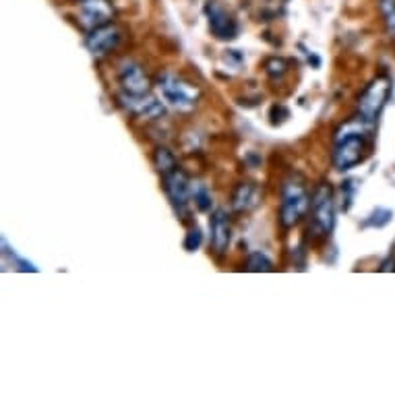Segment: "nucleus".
<instances>
[{
  "instance_id": "1",
  "label": "nucleus",
  "mask_w": 395,
  "mask_h": 395,
  "mask_svg": "<svg viewBox=\"0 0 395 395\" xmlns=\"http://www.w3.org/2000/svg\"><path fill=\"white\" fill-rule=\"evenodd\" d=\"M373 125L364 123L360 116L346 123L340 131L335 132V149H333V166L340 172H348L354 166H358L366 158V141L364 134H368Z\"/></svg>"
},
{
  "instance_id": "2",
  "label": "nucleus",
  "mask_w": 395,
  "mask_h": 395,
  "mask_svg": "<svg viewBox=\"0 0 395 395\" xmlns=\"http://www.w3.org/2000/svg\"><path fill=\"white\" fill-rule=\"evenodd\" d=\"M335 226V203L329 184H319L310 199V228L314 236H329Z\"/></svg>"
},
{
  "instance_id": "3",
  "label": "nucleus",
  "mask_w": 395,
  "mask_h": 395,
  "mask_svg": "<svg viewBox=\"0 0 395 395\" xmlns=\"http://www.w3.org/2000/svg\"><path fill=\"white\" fill-rule=\"evenodd\" d=\"M310 207L308 201L307 188L300 180L290 178L284 182L282 186V203H279V223L284 228H292L296 226L300 218L307 214V209Z\"/></svg>"
},
{
  "instance_id": "4",
  "label": "nucleus",
  "mask_w": 395,
  "mask_h": 395,
  "mask_svg": "<svg viewBox=\"0 0 395 395\" xmlns=\"http://www.w3.org/2000/svg\"><path fill=\"white\" fill-rule=\"evenodd\" d=\"M158 88L162 91V97L178 112H190L199 102V89L172 73H160Z\"/></svg>"
},
{
  "instance_id": "5",
  "label": "nucleus",
  "mask_w": 395,
  "mask_h": 395,
  "mask_svg": "<svg viewBox=\"0 0 395 395\" xmlns=\"http://www.w3.org/2000/svg\"><path fill=\"white\" fill-rule=\"evenodd\" d=\"M389 95H391V81L387 77L373 79L364 88L362 95L358 97V116L364 123H368V125L375 127V123L379 120V116H381V112H383Z\"/></svg>"
},
{
  "instance_id": "6",
  "label": "nucleus",
  "mask_w": 395,
  "mask_h": 395,
  "mask_svg": "<svg viewBox=\"0 0 395 395\" xmlns=\"http://www.w3.org/2000/svg\"><path fill=\"white\" fill-rule=\"evenodd\" d=\"M164 180V190L174 207V212L178 216H184L186 214V207H188V199H190V180L186 172L176 166L174 170L162 174Z\"/></svg>"
},
{
  "instance_id": "7",
  "label": "nucleus",
  "mask_w": 395,
  "mask_h": 395,
  "mask_svg": "<svg viewBox=\"0 0 395 395\" xmlns=\"http://www.w3.org/2000/svg\"><path fill=\"white\" fill-rule=\"evenodd\" d=\"M114 6L110 0H81L77 8V21L83 29H97L112 23Z\"/></svg>"
},
{
  "instance_id": "8",
  "label": "nucleus",
  "mask_w": 395,
  "mask_h": 395,
  "mask_svg": "<svg viewBox=\"0 0 395 395\" xmlns=\"http://www.w3.org/2000/svg\"><path fill=\"white\" fill-rule=\"evenodd\" d=\"M118 99H120V106L137 118H160L164 114V104L151 91L139 93V95L123 91L118 95Z\"/></svg>"
},
{
  "instance_id": "9",
  "label": "nucleus",
  "mask_w": 395,
  "mask_h": 395,
  "mask_svg": "<svg viewBox=\"0 0 395 395\" xmlns=\"http://www.w3.org/2000/svg\"><path fill=\"white\" fill-rule=\"evenodd\" d=\"M118 81L123 85V91L125 93H149L151 91V85H149V79L145 77L143 69L132 62L131 58H125L120 64H118Z\"/></svg>"
},
{
  "instance_id": "10",
  "label": "nucleus",
  "mask_w": 395,
  "mask_h": 395,
  "mask_svg": "<svg viewBox=\"0 0 395 395\" xmlns=\"http://www.w3.org/2000/svg\"><path fill=\"white\" fill-rule=\"evenodd\" d=\"M118 42H120V29L116 25L108 23L97 29H91L88 40H85V46L93 56H104V54L112 52L118 46Z\"/></svg>"
},
{
  "instance_id": "11",
  "label": "nucleus",
  "mask_w": 395,
  "mask_h": 395,
  "mask_svg": "<svg viewBox=\"0 0 395 395\" xmlns=\"http://www.w3.org/2000/svg\"><path fill=\"white\" fill-rule=\"evenodd\" d=\"M207 17H209V29L218 40H234L238 36V23L221 8L220 4L212 2L207 6Z\"/></svg>"
},
{
  "instance_id": "12",
  "label": "nucleus",
  "mask_w": 395,
  "mask_h": 395,
  "mask_svg": "<svg viewBox=\"0 0 395 395\" xmlns=\"http://www.w3.org/2000/svg\"><path fill=\"white\" fill-rule=\"evenodd\" d=\"M209 230H212V249L216 255H223L230 247V220L223 209H216L212 220H209Z\"/></svg>"
},
{
  "instance_id": "13",
  "label": "nucleus",
  "mask_w": 395,
  "mask_h": 395,
  "mask_svg": "<svg viewBox=\"0 0 395 395\" xmlns=\"http://www.w3.org/2000/svg\"><path fill=\"white\" fill-rule=\"evenodd\" d=\"M257 199H259L257 186L251 184V182H240L232 193V207L236 212H249L259 203Z\"/></svg>"
},
{
  "instance_id": "14",
  "label": "nucleus",
  "mask_w": 395,
  "mask_h": 395,
  "mask_svg": "<svg viewBox=\"0 0 395 395\" xmlns=\"http://www.w3.org/2000/svg\"><path fill=\"white\" fill-rule=\"evenodd\" d=\"M190 197L195 199V205L199 207V212L207 214L212 209V195H209V190H207L205 184L190 182Z\"/></svg>"
},
{
  "instance_id": "15",
  "label": "nucleus",
  "mask_w": 395,
  "mask_h": 395,
  "mask_svg": "<svg viewBox=\"0 0 395 395\" xmlns=\"http://www.w3.org/2000/svg\"><path fill=\"white\" fill-rule=\"evenodd\" d=\"M153 166L158 168L160 174H166V172L174 170L178 164H176V158L172 155V151H168L166 147H158L153 151Z\"/></svg>"
},
{
  "instance_id": "16",
  "label": "nucleus",
  "mask_w": 395,
  "mask_h": 395,
  "mask_svg": "<svg viewBox=\"0 0 395 395\" xmlns=\"http://www.w3.org/2000/svg\"><path fill=\"white\" fill-rule=\"evenodd\" d=\"M394 218V214L389 212V209H385V207H377L366 220H364V228H383V226H387L389 221Z\"/></svg>"
},
{
  "instance_id": "17",
  "label": "nucleus",
  "mask_w": 395,
  "mask_h": 395,
  "mask_svg": "<svg viewBox=\"0 0 395 395\" xmlns=\"http://www.w3.org/2000/svg\"><path fill=\"white\" fill-rule=\"evenodd\" d=\"M379 11L383 15L387 32L395 38V0H379Z\"/></svg>"
},
{
  "instance_id": "18",
  "label": "nucleus",
  "mask_w": 395,
  "mask_h": 395,
  "mask_svg": "<svg viewBox=\"0 0 395 395\" xmlns=\"http://www.w3.org/2000/svg\"><path fill=\"white\" fill-rule=\"evenodd\" d=\"M247 271H273V263L263 253H251L247 257Z\"/></svg>"
},
{
  "instance_id": "19",
  "label": "nucleus",
  "mask_w": 395,
  "mask_h": 395,
  "mask_svg": "<svg viewBox=\"0 0 395 395\" xmlns=\"http://www.w3.org/2000/svg\"><path fill=\"white\" fill-rule=\"evenodd\" d=\"M201 242H203L201 228H199V226H190L188 232H186V238H184V249H186L188 253H193V251H197V249L201 247Z\"/></svg>"
},
{
  "instance_id": "20",
  "label": "nucleus",
  "mask_w": 395,
  "mask_h": 395,
  "mask_svg": "<svg viewBox=\"0 0 395 395\" xmlns=\"http://www.w3.org/2000/svg\"><path fill=\"white\" fill-rule=\"evenodd\" d=\"M265 71H267V75L269 77H282L284 73H286V62L282 60V58H269L267 60V64H265Z\"/></svg>"
},
{
  "instance_id": "21",
  "label": "nucleus",
  "mask_w": 395,
  "mask_h": 395,
  "mask_svg": "<svg viewBox=\"0 0 395 395\" xmlns=\"http://www.w3.org/2000/svg\"><path fill=\"white\" fill-rule=\"evenodd\" d=\"M2 247H4V253L13 257V261H15V265H17V269H19V271H38V267H34V265L29 263V261H25V259L17 257V255H15V253H13L8 247H6V240H2Z\"/></svg>"
}]
</instances>
